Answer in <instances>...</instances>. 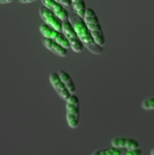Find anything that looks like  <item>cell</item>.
Returning <instances> with one entry per match:
<instances>
[{
    "instance_id": "6da1fadb",
    "label": "cell",
    "mask_w": 154,
    "mask_h": 155,
    "mask_svg": "<svg viewBox=\"0 0 154 155\" xmlns=\"http://www.w3.org/2000/svg\"><path fill=\"white\" fill-rule=\"evenodd\" d=\"M68 20L75 29L79 38L84 46L92 54L96 55L101 54L104 51V48L95 42L93 36L85 23L84 19L75 13L69 15Z\"/></svg>"
},
{
    "instance_id": "7a4b0ae2",
    "label": "cell",
    "mask_w": 154,
    "mask_h": 155,
    "mask_svg": "<svg viewBox=\"0 0 154 155\" xmlns=\"http://www.w3.org/2000/svg\"><path fill=\"white\" fill-rule=\"evenodd\" d=\"M85 23L90 30L91 33L93 36L95 42L101 47H104L106 44L105 36L102 30V27L100 24L97 14L94 11V9L91 8H87L85 13L84 15Z\"/></svg>"
},
{
    "instance_id": "3957f363",
    "label": "cell",
    "mask_w": 154,
    "mask_h": 155,
    "mask_svg": "<svg viewBox=\"0 0 154 155\" xmlns=\"http://www.w3.org/2000/svg\"><path fill=\"white\" fill-rule=\"evenodd\" d=\"M66 118L70 128L75 129L79 127L80 120L79 99L75 94H72L66 101Z\"/></svg>"
},
{
    "instance_id": "277c9868",
    "label": "cell",
    "mask_w": 154,
    "mask_h": 155,
    "mask_svg": "<svg viewBox=\"0 0 154 155\" xmlns=\"http://www.w3.org/2000/svg\"><path fill=\"white\" fill-rule=\"evenodd\" d=\"M62 33L67 39L72 51L76 53H80L83 51V48L85 47L84 45L79 39L77 33L75 32V29L73 28L71 23L69 21V20L63 21Z\"/></svg>"
},
{
    "instance_id": "5b68a950",
    "label": "cell",
    "mask_w": 154,
    "mask_h": 155,
    "mask_svg": "<svg viewBox=\"0 0 154 155\" xmlns=\"http://www.w3.org/2000/svg\"><path fill=\"white\" fill-rule=\"evenodd\" d=\"M39 31L44 37L56 41L59 44H60L62 46L66 48V49L70 48V45H69L67 39L61 31H59V30L47 25L45 23L39 26Z\"/></svg>"
},
{
    "instance_id": "8992f818",
    "label": "cell",
    "mask_w": 154,
    "mask_h": 155,
    "mask_svg": "<svg viewBox=\"0 0 154 155\" xmlns=\"http://www.w3.org/2000/svg\"><path fill=\"white\" fill-rule=\"evenodd\" d=\"M39 13L45 24L62 32L63 21H61L52 11L45 7V5H42L39 8Z\"/></svg>"
},
{
    "instance_id": "52a82bcc",
    "label": "cell",
    "mask_w": 154,
    "mask_h": 155,
    "mask_svg": "<svg viewBox=\"0 0 154 155\" xmlns=\"http://www.w3.org/2000/svg\"><path fill=\"white\" fill-rule=\"evenodd\" d=\"M49 80L51 83V86L54 88L55 92L58 95V96L60 98L66 101L68 98H69L72 94L69 92L66 87L65 86L64 83L62 82L60 80V77L58 75V73L57 72H52L51 73L49 76Z\"/></svg>"
},
{
    "instance_id": "ba28073f",
    "label": "cell",
    "mask_w": 154,
    "mask_h": 155,
    "mask_svg": "<svg viewBox=\"0 0 154 155\" xmlns=\"http://www.w3.org/2000/svg\"><path fill=\"white\" fill-rule=\"evenodd\" d=\"M111 145L115 148H121L125 151L133 150L140 148L138 141L132 138L128 137H115L111 140Z\"/></svg>"
},
{
    "instance_id": "9c48e42d",
    "label": "cell",
    "mask_w": 154,
    "mask_h": 155,
    "mask_svg": "<svg viewBox=\"0 0 154 155\" xmlns=\"http://www.w3.org/2000/svg\"><path fill=\"white\" fill-rule=\"evenodd\" d=\"M42 5L52 11L61 21H64L69 19V14L66 8L56 0H41Z\"/></svg>"
},
{
    "instance_id": "30bf717a",
    "label": "cell",
    "mask_w": 154,
    "mask_h": 155,
    "mask_svg": "<svg viewBox=\"0 0 154 155\" xmlns=\"http://www.w3.org/2000/svg\"><path fill=\"white\" fill-rule=\"evenodd\" d=\"M42 42L47 49H48L50 51L54 53L56 55L61 58H65L67 56V49L66 48H64V47L62 46L60 44H59L56 41H54L52 39H48V38L44 37L43 36L42 38Z\"/></svg>"
},
{
    "instance_id": "8fae6325",
    "label": "cell",
    "mask_w": 154,
    "mask_h": 155,
    "mask_svg": "<svg viewBox=\"0 0 154 155\" xmlns=\"http://www.w3.org/2000/svg\"><path fill=\"white\" fill-rule=\"evenodd\" d=\"M58 75L60 77V80H62V82L64 83L66 89L69 90V92L71 94H75V91H76V87H75V83H74L72 79L71 78L70 75L66 71H63V70L59 71Z\"/></svg>"
},
{
    "instance_id": "7c38bea8",
    "label": "cell",
    "mask_w": 154,
    "mask_h": 155,
    "mask_svg": "<svg viewBox=\"0 0 154 155\" xmlns=\"http://www.w3.org/2000/svg\"><path fill=\"white\" fill-rule=\"evenodd\" d=\"M71 5H72V9L76 15L81 18H84L87 8L84 0H71Z\"/></svg>"
},
{
    "instance_id": "4fadbf2b",
    "label": "cell",
    "mask_w": 154,
    "mask_h": 155,
    "mask_svg": "<svg viewBox=\"0 0 154 155\" xmlns=\"http://www.w3.org/2000/svg\"><path fill=\"white\" fill-rule=\"evenodd\" d=\"M125 150L121 149V148H115L112 146L111 148H105V149L98 150L95 151L91 155H122Z\"/></svg>"
},
{
    "instance_id": "5bb4252c",
    "label": "cell",
    "mask_w": 154,
    "mask_h": 155,
    "mask_svg": "<svg viewBox=\"0 0 154 155\" xmlns=\"http://www.w3.org/2000/svg\"><path fill=\"white\" fill-rule=\"evenodd\" d=\"M141 107L144 110L154 109V97H150L143 100L141 103Z\"/></svg>"
},
{
    "instance_id": "9a60e30c",
    "label": "cell",
    "mask_w": 154,
    "mask_h": 155,
    "mask_svg": "<svg viewBox=\"0 0 154 155\" xmlns=\"http://www.w3.org/2000/svg\"><path fill=\"white\" fill-rule=\"evenodd\" d=\"M122 155H143V151L140 148L133 150H128L125 151Z\"/></svg>"
},
{
    "instance_id": "2e32d148",
    "label": "cell",
    "mask_w": 154,
    "mask_h": 155,
    "mask_svg": "<svg viewBox=\"0 0 154 155\" xmlns=\"http://www.w3.org/2000/svg\"><path fill=\"white\" fill-rule=\"evenodd\" d=\"M56 1L60 2L61 5H63L67 9L72 8V5H71V0H56Z\"/></svg>"
},
{
    "instance_id": "e0dca14e",
    "label": "cell",
    "mask_w": 154,
    "mask_h": 155,
    "mask_svg": "<svg viewBox=\"0 0 154 155\" xmlns=\"http://www.w3.org/2000/svg\"><path fill=\"white\" fill-rule=\"evenodd\" d=\"M35 1H37V0H19V2L22 4H27V3H31Z\"/></svg>"
},
{
    "instance_id": "ac0fdd59",
    "label": "cell",
    "mask_w": 154,
    "mask_h": 155,
    "mask_svg": "<svg viewBox=\"0 0 154 155\" xmlns=\"http://www.w3.org/2000/svg\"><path fill=\"white\" fill-rule=\"evenodd\" d=\"M13 2V0H0V4H8Z\"/></svg>"
},
{
    "instance_id": "d6986e66",
    "label": "cell",
    "mask_w": 154,
    "mask_h": 155,
    "mask_svg": "<svg viewBox=\"0 0 154 155\" xmlns=\"http://www.w3.org/2000/svg\"><path fill=\"white\" fill-rule=\"evenodd\" d=\"M150 155H154V148H152V149H151Z\"/></svg>"
}]
</instances>
